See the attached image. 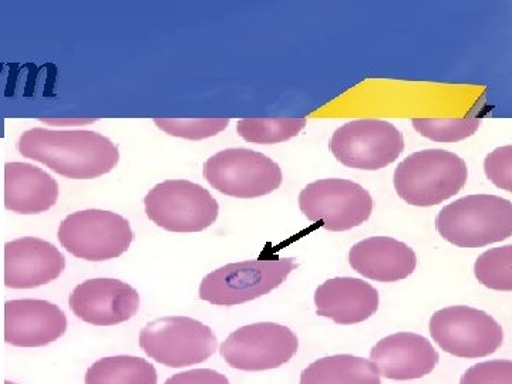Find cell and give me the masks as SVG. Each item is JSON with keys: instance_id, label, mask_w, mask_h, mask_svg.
<instances>
[{"instance_id": "6da1fadb", "label": "cell", "mask_w": 512, "mask_h": 384, "mask_svg": "<svg viewBox=\"0 0 512 384\" xmlns=\"http://www.w3.org/2000/svg\"><path fill=\"white\" fill-rule=\"evenodd\" d=\"M18 150L23 157L72 180H92L109 174L120 160L119 148L96 131L36 127L20 136Z\"/></svg>"}, {"instance_id": "484cf974", "label": "cell", "mask_w": 512, "mask_h": 384, "mask_svg": "<svg viewBox=\"0 0 512 384\" xmlns=\"http://www.w3.org/2000/svg\"><path fill=\"white\" fill-rule=\"evenodd\" d=\"M460 384H512L511 360L478 363L461 376Z\"/></svg>"}, {"instance_id": "9a60e30c", "label": "cell", "mask_w": 512, "mask_h": 384, "mask_svg": "<svg viewBox=\"0 0 512 384\" xmlns=\"http://www.w3.org/2000/svg\"><path fill=\"white\" fill-rule=\"evenodd\" d=\"M64 268L66 261L62 252L50 242L35 237L6 242V288H39L56 281L63 274Z\"/></svg>"}, {"instance_id": "7a4b0ae2", "label": "cell", "mask_w": 512, "mask_h": 384, "mask_svg": "<svg viewBox=\"0 0 512 384\" xmlns=\"http://www.w3.org/2000/svg\"><path fill=\"white\" fill-rule=\"evenodd\" d=\"M441 237L460 248H481L512 235V204L497 195H467L436 218Z\"/></svg>"}, {"instance_id": "7c38bea8", "label": "cell", "mask_w": 512, "mask_h": 384, "mask_svg": "<svg viewBox=\"0 0 512 384\" xmlns=\"http://www.w3.org/2000/svg\"><path fill=\"white\" fill-rule=\"evenodd\" d=\"M298 336L286 326L262 322L232 332L221 343L225 362L242 372H264L278 369L296 355Z\"/></svg>"}, {"instance_id": "ffe728a7", "label": "cell", "mask_w": 512, "mask_h": 384, "mask_svg": "<svg viewBox=\"0 0 512 384\" xmlns=\"http://www.w3.org/2000/svg\"><path fill=\"white\" fill-rule=\"evenodd\" d=\"M301 384H382V380L375 363L365 357L335 355L306 367Z\"/></svg>"}, {"instance_id": "ba28073f", "label": "cell", "mask_w": 512, "mask_h": 384, "mask_svg": "<svg viewBox=\"0 0 512 384\" xmlns=\"http://www.w3.org/2000/svg\"><path fill=\"white\" fill-rule=\"evenodd\" d=\"M204 175L212 188L235 198L264 197L282 184L281 167L247 148H228L208 158Z\"/></svg>"}, {"instance_id": "52a82bcc", "label": "cell", "mask_w": 512, "mask_h": 384, "mask_svg": "<svg viewBox=\"0 0 512 384\" xmlns=\"http://www.w3.org/2000/svg\"><path fill=\"white\" fill-rule=\"evenodd\" d=\"M146 214L154 224L170 232H201L220 214V204L200 184L168 180L156 185L144 198Z\"/></svg>"}, {"instance_id": "5bb4252c", "label": "cell", "mask_w": 512, "mask_h": 384, "mask_svg": "<svg viewBox=\"0 0 512 384\" xmlns=\"http://www.w3.org/2000/svg\"><path fill=\"white\" fill-rule=\"evenodd\" d=\"M67 318L55 303L16 299L5 303V342L16 348H43L62 338Z\"/></svg>"}, {"instance_id": "2e32d148", "label": "cell", "mask_w": 512, "mask_h": 384, "mask_svg": "<svg viewBox=\"0 0 512 384\" xmlns=\"http://www.w3.org/2000/svg\"><path fill=\"white\" fill-rule=\"evenodd\" d=\"M439 360L429 339L410 332L387 336L370 352V362L375 363L379 375L399 382L430 375Z\"/></svg>"}, {"instance_id": "603a6c76", "label": "cell", "mask_w": 512, "mask_h": 384, "mask_svg": "<svg viewBox=\"0 0 512 384\" xmlns=\"http://www.w3.org/2000/svg\"><path fill=\"white\" fill-rule=\"evenodd\" d=\"M474 274L481 285L494 291H512V245L494 248L478 256Z\"/></svg>"}, {"instance_id": "9c48e42d", "label": "cell", "mask_w": 512, "mask_h": 384, "mask_svg": "<svg viewBox=\"0 0 512 384\" xmlns=\"http://www.w3.org/2000/svg\"><path fill=\"white\" fill-rule=\"evenodd\" d=\"M430 335L444 352L464 359L493 355L504 342L500 323L470 306H450L434 313Z\"/></svg>"}, {"instance_id": "3957f363", "label": "cell", "mask_w": 512, "mask_h": 384, "mask_svg": "<svg viewBox=\"0 0 512 384\" xmlns=\"http://www.w3.org/2000/svg\"><path fill=\"white\" fill-rule=\"evenodd\" d=\"M466 161L444 150L414 153L394 171L397 194L414 207H433L454 197L467 183Z\"/></svg>"}, {"instance_id": "cb8c5ba5", "label": "cell", "mask_w": 512, "mask_h": 384, "mask_svg": "<svg viewBox=\"0 0 512 384\" xmlns=\"http://www.w3.org/2000/svg\"><path fill=\"white\" fill-rule=\"evenodd\" d=\"M414 130L421 136L436 143H457L474 136L480 128L481 120L476 117L464 119H413Z\"/></svg>"}, {"instance_id": "d4e9b609", "label": "cell", "mask_w": 512, "mask_h": 384, "mask_svg": "<svg viewBox=\"0 0 512 384\" xmlns=\"http://www.w3.org/2000/svg\"><path fill=\"white\" fill-rule=\"evenodd\" d=\"M154 123L168 136L197 141L218 136L228 127L229 119H154Z\"/></svg>"}, {"instance_id": "8992f818", "label": "cell", "mask_w": 512, "mask_h": 384, "mask_svg": "<svg viewBox=\"0 0 512 384\" xmlns=\"http://www.w3.org/2000/svg\"><path fill=\"white\" fill-rule=\"evenodd\" d=\"M60 244L76 258L101 262L126 254L134 239L130 222L103 210L74 212L59 228Z\"/></svg>"}, {"instance_id": "4316f807", "label": "cell", "mask_w": 512, "mask_h": 384, "mask_svg": "<svg viewBox=\"0 0 512 384\" xmlns=\"http://www.w3.org/2000/svg\"><path fill=\"white\" fill-rule=\"evenodd\" d=\"M484 170L491 183L498 188L511 192L512 190V147L497 148L488 154L484 161Z\"/></svg>"}, {"instance_id": "277c9868", "label": "cell", "mask_w": 512, "mask_h": 384, "mask_svg": "<svg viewBox=\"0 0 512 384\" xmlns=\"http://www.w3.org/2000/svg\"><path fill=\"white\" fill-rule=\"evenodd\" d=\"M140 348L160 365L180 369L198 365L217 352L210 326L185 316H168L147 323L138 338Z\"/></svg>"}, {"instance_id": "44dd1931", "label": "cell", "mask_w": 512, "mask_h": 384, "mask_svg": "<svg viewBox=\"0 0 512 384\" xmlns=\"http://www.w3.org/2000/svg\"><path fill=\"white\" fill-rule=\"evenodd\" d=\"M153 363L144 357L111 356L97 360L87 369L84 384H157Z\"/></svg>"}, {"instance_id": "4fadbf2b", "label": "cell", "mask_w": 512, "mask_h": 384, "mask_svg": "<svg viewBox=\"0 0 512 384\" xmlns=\"http://www.w3.org/2000/svg\"><path fill=\"white\" fill-rule=\"evenodd\" d=\"M69 305L83 322L93 326H116L137 315L140 295L133 286L119 279H89L74 288Z\"/></svg>"}, {"instance_id": "8fae6325", "label": "cell", "mask_w": 512, "mask_h": 384, "mask_svg": "<svg viewBox=\"0 0 512 384\" xmlns=\"http://www.w3.org/2000/svg\"><path fill=\"white\" fill-rule=\"evenodd\" d=\"M404 150L403 134L383 120L350 121L330 140V151L346 167L375 171L394 163Z\"/></svg>"}, {"instance_id": "d6986e66", "label": "cell", "mask_w": 512, "mask_h": 384, "mask_svg": "<svg viewBox=\"0 0 512 384\" xmlns=\"http://www.w3.org/2000/svg\"><path fill=\"white\" fill-rule=\"evenodd\" d=\"M59 185L42 168L29 163L5 164V208L15 214L35 215L55 207Z\"/></svg>"}, {"instance_id": "7402d4cb", "label": "cell", "mask_w": 512, "mask_h": 384, "mask_svg": "<svg viewBox=\"0 0 512 384\" xmlns=\"http://www.w3.org/2000/svg\"><path fill=\"white\" fill-rule=\"evenodd\" d=\"M306 119H244L239 120L237 131L248 143H284L298 136L305 128Z\"/></svg>"}, {"instance_id": "83f0119b", "label": "cell", "mask_w": 512, "mask_h": 384, "mask_svg": "<svg viewBox=\"0 0 512 384\" xmlns=\"http://www.w3.org/2000/svg\"><path fill=\"white\" fill-rule=\"evenodd\" d=\"M164 384H231L228 377L212 369H194L177 373Z\"/></svg>"}, {"instance_id": "f1b7e54d", "label": "cell", "mask_w": 512, "mask_h": 384, "mask_svg": "<svg viewBox=\"0 0 512 384\" xmlns=\"http://www.w3.org/2000/svg\"><path fill=\"white\" fill-rule=\"evenodd\" d=\"M5 384H16V383L10 382V380H6Z\"/></svg>"}, {"instance_id": "5b68a950", "label": "cell", "mask_w": 512, "mask_h": 384, "mask_svg": "<svg viewBox=\"0 0 512 384\" xmlns=\"http://www.w3.org/2000/svg\"><path fill=\"white\" fill-rule=\"evenodd\" d=\"M295 268L293 258L228 264L202 279L200 298L211 305H242L274 291Z\"/></svg>"}, {"instance_id": "30bf717a", "label": "cell", "mask_w": 512, "mask_h": 384, "mask_svg": "<svg viewBox=\"0 0 512 384\" xmlns=\"http://www.w3.org/2000/svg\"><path fill=\"white\" fill-rule=\"evenodd\" d=\"M302 214L332 232L349 231L369 220L373 211L370 192L342 178H326L306 185L299 195Z\"/></svg>"}, {"instance_id": "ac0fdd59", "label": "cell", "mask_w": 512, "mask_h": 384, "mask_svg": "<svg viewBox=\"0 0 512 384\" xmlns=\"http://www.w3.org/2000/svg\"><path fill=\"white\" fill-rule=\"evenodd\" d=\"M349 264L357 274L372 281L397 282L413 274L417 258L404 242L390 237H372L353 245Z\"/></svg>"}, {"instance_id": "e0dca14e", "label": "cell", "mask_w": 512, "mask_h": 384, "mask_svg": "<svg viewBox=\"0 0 512 384\" xmlns=\"http://www.w3.org/2000/svg\"><path fill=\"white\" fill-rule=\"evenodd\" d=\"M316 313L338 325L365 322L379 309V292L356 278H333L315 292Z\"/></svg>"}]
</instances>
